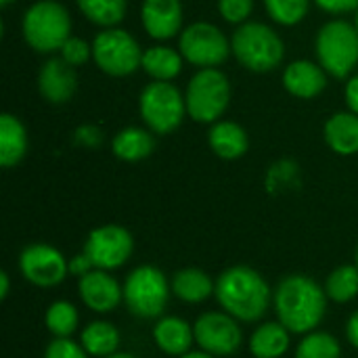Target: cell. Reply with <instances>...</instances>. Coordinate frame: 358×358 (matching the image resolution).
I'll use <instances>...</instances> for the list:
<instances>
[{
	"mask_svg": "<svg viewBox=\"0 0 358 358\" xmlns=\"http://www.w3.org/2000/svg\"><path fill=\"white\" fill-rule=\"evenodd\" d=\"M327 294L306 275L285 277L275 292V310L279 323L292 334H310L325 317Z\"/></svg>",
	"mask_w": 358,
	"mask_h": 358,
	"instance_id": "6da1fadb",
	"label": "cell"
},
{
	"mask_svg": "<svg viewBox=\"0 0 358 358\" xmlns=\"http://www.w3.org/2000/svg\"><path fill=\"white\" fill-rule=\"evenodd\" d=\"M214 296L231 317L245 323L258 321L271 302L268 283L258 271L250 266L227 268L216 281Z\"/></svg>",
	"mask_w": 358,
	"mask_h": 358,
	"instance_id": "7a4b0ae2",
	"label": "cell"
},
{
	"mask_svg": "<svg viewBox=\"0 0 358 358\" xmlns=\"http://www.w3.org/2000/svg\"><path fill=\"white\" fill-rule=\"evenodd\" d=\"M71 19L63 4L55 0H40L23 15V38L38 52L61 50L71 38Z\"/></svg>",
	"mask_w": 358,
	"mask_h": 358,
	"instance_id": "3957f363",
	"label": "cell"
},
{
	"mask_svg": "<svg viewBox=\"0 0 358 358\" xmlns=\"http://www.w3.org/2000/svg\"><path fill=\"white\" fill-rule=\"evenodd\" d=\"M231 48L243 67L252 71H260V73L275 69L283 61V55H285L283 40L277 36V31L256 21L243 23L235 31L231 40Z\"/></svg>",
	"mask_w": 358,
	"mask_h": 358,
	"instance_id": "277c9868",
	"label": "cell"
},
{
	"mask_svg": "<svg viewBox=\"0 0 358 358\" xmlns=\"http://www.w3.org/2000/svg\"><path fill=\"white\" fill-rule=\"evenodd\" d=\"M319 65L336 76L346 78L358 65V29L348 21H329L317 36Z\"/></svg>",
	"mask_w": 358,
	"mask_h": 358,
	"instance_id": "5b68a950",
	"label": "cell"
},
{
	"mask_svg": "<svg viewBox=\"0 0 358 358\" xmlns=\"http://www.w3.org/2000/svg\"><path fill=\"white\" fill-rule=\"evenodd\" d=\"M187 113L195 122H216L229 107L231 84L227 76L214 67L197 71L187 86Z\"/></svg>",
	"mask_w": 358,
	"mask_h": 358,
	"instance_id": "8992f818",
	"label": "cell"
},
{
	"mask_svg": "<svg viewBox=\"0 0 358 358\" xmlns=\"http://www.w3.org/2000/svg\"><path fill=\"white\" fill-rule=\"evenodd\" d=\"M124 302L128 310L141 319H155L168 304L166 275L155 266L134 268L124 283Z\"/></svg>",
	"mask_w": 358,
	"mask_h": 358,
	"instance_id": "52a82bcc",
	"label": "cell"
},
{
	"mask_svg": "<svg viewBox=\"0 0 358 358\" xmlns=\"http://www.w3.org/2000/svg\"><path fill=\"white\" fill-rule=\"evenodd\" d=\"M187 101L170 82H153L141 92V115L151 132L170 134L185 117Z\"/></svg>",
	"mask_w": 358,
	"mask_h": 358,
	"instance_id": "ba28073f",
	"label": "cell"
},
{
	"mask_svg": "<svg viewBox=\"0 0 358 358\" xmlns=\"http://www.w3.org/2000/svg\"><path fill=\"white\" fill-rule=\"evenodd\" d=\"M92 59L101 71L122 78L143 65V50L136 40L124 29H105L92 42Z\"/></svg>",
	"mask_w": 358,
	"mask_h": 358,
	"instance_id": "9c48e42d",
	"label": "cell"
},
{
	"mask_svg": "<svg viewBox=\"0 0 358 358\" xmlns=\"http://www.w3.org/2000/svg\"><path fill=\"white\" fill-rule=\"evenodd\" d=\"M180 55L197 67H216L227 61L233 50L224 34L212 23H193L180 31Z\"/></svg>",
	"mask_w": 358,
	"mask_h": 358,
	"instance_id": "30bf717a",
	"label": "cell"
},
{
	"mask_svg": "<svg viewBox=\"0 0 358 358\" xmlns=\"http://www.w3.org/2000/svg\"><path fill=\"white\" fill-rule=\"evenodd\" d=\"M132 235L117 224H105L94 229L84 243V254L90 258L92 266L101 271H113L124 266L132 256Z\"/></svg>",
	"mask_w": 358,
	"mask_h": 358,
	"instance_id": "8fae6325",
	"label": "cell"
},
{
	"mask_svg": "<svg viewBox=\"0 0 358 358\" xmlns=\"http://www.w3.org/2000/svg\"><path fill=\"white\" fill-rule=\"evenodd\" d=\"M195 342L212 357H229L241 346V329L229 313H206L195 325Z\"/></svg>",
	"mask_w": 358,
	"mask_h": 358,
	"instance_id": "7c38bea8",
	"label": "cell"
},
{
	"mask_svg": "<svg viewBox=\"0 0 358 358\" xmlns=\"http://www.w3.org/2000/svg\"><path fill=\"white\" fill-rule=\"evenodd\" d=\"M19 268L29 283L38 287H55L69 273V262L57 248L34 243L21 252Z\"/></svg>",
	"mask_w": 358,
	"mask_h": 358,
	"instance_id": "4fadbf2b",
	"label": "cell"
},
{
	"mask_svg": "<svg viewBox=\"0 0 358 358\" xmlns=\"http://www.w3.org/2000/svg\"><path fill=\"white\" fill-rule=\"evenodd\" d=\"M78 292L82 302L92 313H111L124 298V287H120V283L101 268H94L88 275L80 277Z\"/></svg>",
	"mask_w": 358,
	"mask_h": 358,
	"instance_id": "5bb4252c",
	"label": "cell"
},
{
	"mask_svg": "<svg viewBox=\"0 0 358 358\" xmlns=\"http://www.w3.org/2000/svg\"><path fill=\"white\" fill-rule=\"evenodd\" d=\"M141 17L151 38L168 40L182 27V4L180 0H145Z\"/></svg>",
	"mask_w": 358,
	"mask_h": 358,
	"instance_id": "9a60e30c",
	"label": "cell"
},
{
	"mask_svg": "<svg viewBox=\"0 0 358 358\" xmlns=\"http://www.w3.org/2000/svg\"><path fill=\"white\" fill-rule=\"evenodd\" d=\"M38 88L48 103L52 105L67 103L78 88V78L73 67L63 59H48L40 69Z\"/></svg>",
	"mask_w": 358,
	"mask_h": 358,
	"instance_id": "2e32d148",
	"label": "cell"
},
{
	"mask_svg": "<svg viewBox=\"0 0 358 358\" xmlns=\"http://www.w3.org/2000/svg\"><path fill=\"white\" fill-rule=\"evenodd\" d=\"M283 86L298 99H313L327 86L325 69L313 61H294L283 73Z\"/></svg>",
	"mask_w": 358,
	"mask_h": 358,
	"instance_id": "e0dca14e",
	"label": "cell"
},
{
	"mask_svg": "<svg viewBox=\"0 0 358 358\" xmlns=\"http://www.w3.org/2000/svg\"><path fill=\"white\" fill-rule=\"evenodd\" d=\"M153 340L162 352L170 357H182L191 350L195 331L187 321L178 317H164L153 327Z\"/></svg>",
	"mask_w": 358,
	"mask_h": 358,
	"instance_id": "ac0fdd59",
	"label": "cell"
},
{
	"mask_svg": "<svg viewBox=\"0 0 358 358\" xmlns=\"http://www.w3.org/2000/svg\"><path fill=\"white\" fill-rule=\"evenodd\" d=\"M325 141L338 155L358 153V113H336L325 124Z\"/></svg>",
	"mask_w": 358,
	"mask_h": 358,
	"instance_id": "d6986e66",
	"label": "cell"
},
{
	"mask_svg": "<svg viewBox=\"0 0 358 358\" xmlns=\"http://www.w3.org/2000/svg\"><path fill=\"white\" fill-rule=\"evenodd\" d=\"M27 151V134L23 124L10 115L2 113L0 115V166L2 168H13L17 166Z\"/></svg>",
	"mask_w": 358,
	"mask_h": 358,
	"instance_id": "ffe728a7",
	"label": "cell"
},
{
	"mask_svg": "<svg viewBox=\"0 0 358 358\" xmlns=\"http://www.w3.org/2000/svg\"><path fill=\"white\" fill-rule=\"evenodd\" d=\"M210 147L222 159H239L250 147L248 132L235 122H218L210 130Z\"/></svg>",
	"mask_w": 358,
	"mask_h": 358,
	"instance_id": "44dd1931",
	"label": "cell"
},
{
	"mask_svg": "<svg viewBox=\"0 0 358 358\" xmlns=\"http://www.w3.org/2000/svg\"><path fill=\"white\" fill-rule=\"evenodd\" d=\"M172 292L182 302L199 304L216 292V283L199 268H182L172 277Z\"/></svg>",
	"mask_w": 358,
	"mask_h": 358,
	"instance_id": "7402d4cb",
	"label": "cell"
},
{
	"mask_svg": "<svg viewBox=\"0 0 358 358\" xmlns=\"http://www.w3.org/2000/svg\"><path fill=\"white\" fill-rule=\"evenodd\" d=\"M289 348V331L283 323L260 325L250 340V352L256 358H281Z\"/></svg>",
	"mask_w": 358,
	"mask_h": 358,
	"instance_id": "603a6c76",
	"label": "cell"
},
{
	"mask_svg": "<svg viewBox=\"0 0 358 358\" xmlns=\"http://www.w3.org/2000/svg\"><path fill=\"white\" fill-rule=\"evenodd\" d=\"M153 149H155V141H153L151 132L143 130V128H134V126L117 132L111 143L113 155L124 162H141V159L149 157L153 153Z\"/></svg>",
	"mask_w": 358,
	"mask_h": 358,
	"instance_id": "cb8c5ba5",
	"label": "cell"
},
{
	"mask_svg": "<svg viewBox=\"0 0 358 358\" xmlns=\"http://www.w3.org/2000/svg\"><path fill=\"white\" fill-rule=\"evenodd\" d=\"M153 80L157 82H170L174 80L182 69V55L168 46H153L143 52V65H141Z\"/></svg>",
	"mask_w": 358,
	"mask_h": 358,
	"instance_id": "d4e9b609",
	"label": "cell"
},
{
	"mask_svg": "<svg viewBox=\"0 0 358 358\" xmlns=\"http://www.w3.org/2000/svg\"><path fill=\"white\" fill-rule=\"evenodd\" d=\"M82 346L90 357L107 358L117 352L120 331L107 321H94L82 331Z\"/></svg>",
	"mask_w": 358,
	"mask_h": 358,
	"instance_id": "484cf974",
	"label": "cell"
},
{
	"mask_svg": "<svg viewBox=\"0 0 358 358\" xmlns=\"http://www.w3.org/2000/svg\"><path fill=\"white\" fill-rule=\"evenodd\" d=\"M84 17L96 25L113 27L126 15V0H76Z\"/></svg>",
	"mask_w": 358,
	"mask_h": 358,
	"instance_id": "4316f807",
	"label": "cell"
},
{
	"mask_svg": "<svg viewBox=\"0 0 358 358\" xmlns=\"http://www.w3.org/2000/svg\"><path fill=\"white\" fill-rule=\"evenodd\" d=\"M325 294L334 300V302H350L358 296V266H340L336 268L329 277H327V285H325Z\"/></svg>",
	"mask_w": 358,
	"mask_h": 358,
	"instance_id": "83f0119b",
	"label": "cell"
},
{
	"mask_svg": "<svg viewBox=\"0 0 358 358\" xmlns=\"http://www.w3.org/2000/svg\"><path fill=\"white\" fill-rule=\"evenodd\" d=\"M78 321H80V317H78L76 306L69 302H63V300L50 304L44 315V325L55 338H69L76 331Z\"/></svg>",
	"mask_w": 358,
	"mask_h": 358,
	"instance_id": "f1b7e54d",
	"label": "cell"
},
{
	"mask_svg": "<svg viewBox=\"0 0 358 358\" xmlns=\"http://www.w3.org/2000/svg\"><path fill=\"white\" fill-rule=\"evenodd\" d=\"M342 348L338 340L323 331H310L296 348V358H340Z\"/></svg>",
	"mask_w": 358,
	"mask_h": 358,
	"instance_id": "f546056e",
	"label": "cell"
},
{
	"mask_svg": "<svg viewBox=\"0 0 358 358\" xmlns=\"http://www.w3.org/2000/svg\"><path fill=\"white\" fill-rule=\"evenodd\" d=\"M310 0H264L268 15L281 25H296L308 13Z\"/></svg>",
	"mask_w": 358,
	"mask_h": 358,
	"instance_id": "4dcf8cb0",
	"label": "cell"
},
{
	"mask_svg": "<svg viewBox=\"0 0 358 358\" xmlns=\"http://www.w3.org/2000/svg\"><path fill=\"white\" fill-rule=\"evenodd\" d=\"M92 57V46H88L82 38H69L63 48H61V59L65 63H69L71 67H78V65H84L88 59Z\"/></svg>",
	"mask_w": 358,
	"mask_h": 358,
	"instance_id": "1f68e13d",
	"label": "cell"
},
{
	"mask_svg": "<svg viewBox=\"0 0 358 358\" xmlns=\"http://www.w3.org/2000/svg\"><path fill=\"white\" fill-rule=\"evenodd\" d=\"M44 358H88V352L82 344H76L69 338H57L46 346Z\"/></svg>",
	"mask_w": 358,
	"mask_h": 358,
	"instance_id": "d6a6232c",
	"label": "cell"
},
{
	"mask_svg": "<svg viewBox=\"0 0 358 358\" xmlns=\"http://www.w3.org/2000/svg\"><path fill=\"white\" fill-rule=\"evenodd\" d=\"M254 8V0H218V10L229 23H243Z\"/></svg>",
	"mask_w": 358,
	"mask_h": 358,
	"instance_id": "836d02e7",
	"label": "cell"
},
{
	"mask_svg": "<svg viewBox=\"0 0 358 358\" xmlns=\"http://www.w3.org/2000/svg\"><path fill=\"white\" fill-rule=\"evenodd\" d=\"M76 141L84 147H96L103 141V134L94 126H82L76 130Z\"/></svg>",
	"mask_w": 358,
	"mask_h": 358,
	"instance_id": "e575fe53",
	"label": "cell"
},
{
	"mask_svg": "<svg viewBox=\"0 0 358 358\" xmlns=\"http://www.w3.org/2000/svg\"><path fill=\"white\" fill-rule=\"evenodd\" d=\"M327 13H350L358 8V0H315Z\"/></svg>",
	"mask_w": 358,
	"mask_h": 358,
	"instance_id": "d590c367",
	"label": "cell"
},
{
	"mask_svg": "<svg viewBox=\"0 0 358 358\" xmlns=\"http://www.w3.org/2000/svg\"><path fill=\"white\" fill-rule=\"evenodd\" d=\"M90 271H94V266H92V262H90V258L82 252V254H78V256H73L71 260H69V273L71 275H76L78 279L80 277H84V275H88Z\"/></svg>",
	"mask_w": 358,
	"mask_h": 358,
	"instance_id": "8d00e7d4",
	"label": "cell"
},
{
	"mask_svg": "<svg viewBox=\"0 0 358 358\" xmlns=\"http://www.w3.org/2000/svg\"><path fill=\"white\" fill-rule=\"evenodd\" d=\"M346 105L350 111L358 113V73L346 84Z\"/></svg>",
	"mask_w": 358,
	"mask_h": 358,
	"instance_id": "74e56055",
	"label": "cell"
},
{
	"mask_svg": "<svg viewBox=\"0 0 358 358\" xmlns=\"http://www.w3.org/2000/svg\"><path fill=\"white\" fill-rule=\"evenodd\" d=\"M346 334H348V340H350V344L358 348V310L350 317V321H348V327H346Z\"/></svg>",
	"mask_w": 358,
	"mask_h": 358,
	"instance_id": "f35d334b",
	"label": "cell"
},
{
	"mask_svg": "<svg viewBox=\"0 0 358 358\" xmlns=\"http://www.w3.org/2000/svg\"><path fill=\"white\" fill-rule=\"evenodd\" d=\"M8 296V275L0 273V298L4 300Z\"/></svg>",
	"mask_w": 358,
	"mask_h": 358,
	"instance_id": "ab89813d",
	"label": "cell"
},
{
	"mask_svg": "<svg viewBox=\"0 0 358 358\" xmlns=\"http://www.w3.org/2000/svg\"><path fill=\"white\" fill-rule=\"evenodd\" d=\"M180 358H214V357L201 350V352H187V355H182Z\"/></svg>",
	"mask_w": 358,
	"mask_h": 358,
	"instance_id": "60d3db41",
	"label": "cell"
},
{
	"mask_svg": "<svg viewBox=\"0 0 358 358\" xmlns=\"http://www.w3.org/2000/svg\"><path fill=\"white\" fill-rule=\"evenodd\" d=\"M107 358H136V357H132V355H126V352H115V355H111V357H107Z\"/></svg>",
	"mask_w": 358,
	"mask_h": 358,
	"instance_id": "b9f144b4",
	"label": "cell"
},
{
	"mask_svg": "<svg viewBox=\"0 0 358 358\" xmlns=\"http://www.w3.org/2000/svg\"><path fill=\"white\" fill-rule=\"evenodd\" d=\"M10 2H13V0H0V4H2V6H6V4H10Z\"/></svg>",
	"mask_w": 358,
	"mask_h": 358,
	"instance_id": "7bdbcfd3",
	"label": "cell"
},
{
	"mask_svg": "<svg viewBox=\"0 0 358 358\" xmlns=\"http://www.w3.org/2000/svg\"><path fill=\"white\" fill-rule=\"evenodd\" d=\"M355 25H357V29H358V10H357V21H355Z\"/></svg>",
	"mask_w": 358,
	"mask_h": 358,
	"instance_id": "ee69618b",
	"label": "cell"
},
{
	"mask_svg": "<svg viewBox=\"0 0 358 358\" xmlns=\"http://www.w3.org/2000/svg\"><path fill=\"white\" fill-rule=\"evenodd\" d=\"M357 266H358V250H357Z\"/></svg>",
	"mask_w": 358,
	"mask_h": 358,
	"instance_id": "f6af8a7d",
	"label": "cell"
}]
</instances>
